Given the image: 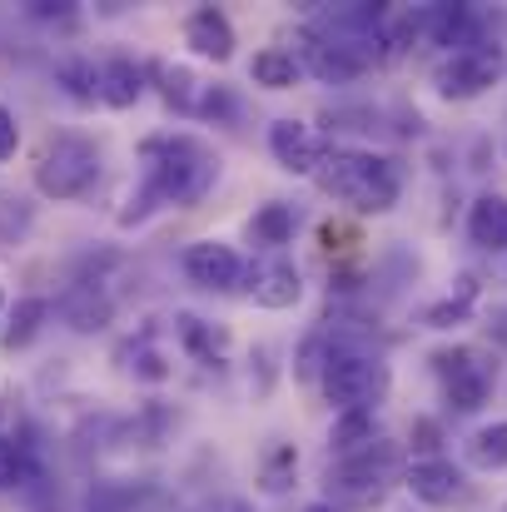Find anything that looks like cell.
<instances>
[{"label": "cell", "mask_w": 507, "mask_h": 512, "mask_svg": "<svg viewBox=\"0 0 507 512\" xmlns=\"http://www.w3.org/2000/svg\"><path fill=\"white\" fill-rule=\"evenodd\" d=\"M463 463L478 468V473H503L507 468V418L478 428V433L463 443Z\"/></svg>", "instance_id": "obj_21"}, {"label": "cell", "mask_w": 507, "mask_h": 512, "mask_svg": "<svg viewBox=\"0 0 507 512\" xmlns=\"http://www.w3.org/2000/svg\"><path fill=\"white\" fill-rule=\"evenodd\" d=\"M329 135H319L304 120H274L269 125V155L279 160L284 174H319V165L329 160Z\"/></svg>", "instance_id": "obj_10"}, {"label": "cell", "mask_w": 507, "mask_h": 512, "mask_svg": "<svg viewBox=\"0 0 507 512\" xmlns=\"http://www.w3.org/2000/svg\"><path fill=\"white\" fill-rule=\"evenodd\" d=\"M294 229H299V209L284 204V199H269V204L249 219L254 244H264L269 254H284V244H294Z\"/></svg>", "instance_id": "obj_18"}, {"label": "cell", "mask_w": 507, "mask_h": 512, "mask_svg": "<svg viewBox=\"0 0 507 512\" xmlns=\"http://www.w3.org/2000/svg\"><path fill=\"white\" fill-rule=\"evenodd\" d=\"M378 438V423H373V413H338L334 418V433H329V448L338 453H353V448H363V443H373Z\"/></svg>", "instance_id": "obj_25"}, {"label": "cell", "mask_w": 507, "mask_h": 512, "mask_svg": "<svg viewBox=\"0 0 507 512\" xmlns=\"http://www.w3.org/2000/svg\"><path fill=\"white\" fill-rule=\"evenodd\" d=\"M0 314H5V294H0Z\"/></svg>", "instance_id": "obj_37"}, {"label": "cell", "mask_w": 507, "mask_h": 512, "mask_svg": "<svg viewBox=\"0 0 507 512\" xmlns=\"http://www.w3.org/2000/svg\"><path fill=\"white\" fill-rule=\"evenodd\" d=\"M204 512H254V508H249L244 498H214V503H209Z\"/></svg>", "instance_id": "obj_34"}, {"label": "cell", "mask_w": 507, "mask_h": 512, "mask_svg": "<svg viewBox=\"0 0 507 512\" xmlns=\"http://www.w3.org/2000/svg\"><path fill=\"white\" fill-rule=\"evenodd\" d=\"M60 314H65V324H70L75 334H100V329L115 319V299L105 294L100 279H75V284L65 289V299H60Z\"/></svg>", "instance_id": "obj_14"}, {"label": "cell", "mask_w": 507, "mask_h": 512, "mask_svg": "<svg viewBox=\"0 0 507 512\" xmlns=\"http://www.w3.org/2000/svg\"><path fill=\"white\" fill-rule=\"evenodd\" d=\"M403 488L423 503V508H448V503H458L463 498V468L458 463H448V458H413L408 468H403Z\"/></svg>", "instance_id": "obj_11"}, {"label": "cell", "mask_w": 507, "mask_h": 512, "mask_svg": "<svg viewBox=\"0 0 507 512\" xmlns=\"http://www.w3.org/2000/svg\"><path fill=\"white\" fill-rule=\"evenodd\" d=\"M179 264H184V279L199 284L204 294H234V289H244V274H249V259L234 244H219V239L189 244Z\"/></svg>", "instance_id": "obj_8"}, {"label": "cell", "mask_w": 507, "mask_h": 512, "mask_svg": "<svg viewBox=\"0 0 507 512\" xmlns=\"http://www.w3.org/2000/svg\"><path fill=\"white\" fill-rule=\"evenodd\" d=\"M488 329H493V339L507 348V309H493V324H488Z\"/></svg>", "instance_id": "obj_35"}, {"label": "cell", "mask_w": 507, "mask_h": 512, "mask_svg": "<svg viewBox=\"0 0 507 512\" xmlns=\"http://www.w3.org/2000/svg\"><path fill=\"white\" fill-rule=\"evenodd\" d=\"M194 115H204V120H229V115H239V100L224 90V85H204V95H199V110Z\"/></svg>", "instance_id": "obj_29"}, {"label": "cell", "mask_w": 507, "mask_h": 512, "mask_svg": "<svg viewBox=\"0 0 507 512\" xmlns=\"http://www.w3.org/2000/svg\"><path fill=\"white\" fill-rule=\"evenodd\" d=\"M428 363H433V373H438L443 398H448L453 413H478L493 398V388H498V363L483 348L453 343V348H438Z\"/></svg>", "instance_id": "obj_5"}, {"label": "cell", "mask_w": 507, "mask_h": 512, "mask_svg": "<svg viewBox=\"0 0 507 512\" xmlns=\"http://www.w3.org/2000/svg\"><path fill=\"white\" fill-rule=\"evenodd\" d=\"M304 512H338V508H334V503H309Z\"/></svg>", "instance_id": "obj_36"}, {"label": "cell", "mask_w": 507, "mask_h": 512, "mask_svg": "<svg viewBox=\"0 0 507 512\" xmlns=\"http://www.w3.org/2000/svg\"><path fill=\"white\" fill-rule=\"evenodd\" d=\"M294 60H299V70L314 75L319 85H353V80L363 75V65H358L353 55H343V50H334V45H324L309 25H299V35H294Z\"/></svg>", "instance_id": "obj_12"}, {"label": "cell", "mask_w": 507, "mask_h": 512, "mask_svg": "<svg viewBox=\"0 0 507 512\" xmlns=\"http://www.w3.org/2000/svg\"><path fill=\"white\" fill-rule=\"evenodd\" d=\"M319 388L334 403V413H373L388 398L393 373H388V363L373 348L343 339V334H329V358H324Z\"/></svg>", "instance_id": "obj_3"}, {"label": "cell", "mask_w": 507, "mask_h": 512, "mask_svg": "<svg viewBox=\"0 0 507 512\" xmlns=\"http://www.w3.org/2000/svg\"><path fill=\"white\" fill-rule=\"evenodd\" d=\"M503 80V50L498 45H478V50H453L438 60L433 70V90L443 100H478Z\"/></svg>", "instance_id": "obj_7"}, {"label": "cell", "mask_w": 507, "mask_h": 512, "mask_svg": "<svg viewBox=\"0 0 507 512\" xmlns=\"http://www.w3.org/2000/svg\"><path fill=\"white\" fill-rule=\"evenodd\" d=\"M140 503V488H125V483H95L90 498H85V512H135Z\"/></svg>", "instance_id": "obj_28"}, {"label": "cell", "mask_w": 507, "mask_h": 512, "mask_svg": "<svg viewBox=\"0 0 507 512\" xmlns=\"http://www.w3.org/2000/svg\"><path fill=\"white\" fill-rule=\"evenodd\" d=\"M55 80H60L65 95L80 100V105H90V100L100 95V65H90V60H60V65H55Z\"/></svg>", "instance_id": "obj_26"}, {"label": "cell", "mask_w": 507, "mask_h": 512, "mask_svg": "<svg viewBox=\"0 0 507 512\" xmlns=\"http://www.w3.org/2000/svg\"><path fill=\"white\" fill-rule=\"evenodd\" d=\"M249 80H254V85H264V90H294V85L304 80V70H299L294 50L269 45V50H259V55L249 60Z\"/></svg>", "instance_id": "obj_20"}, {"label": "cell", "mask_w": 507, "mask_h": 512, "mask_svg": "<svg viewBox=\"0 0 507 512\" xmlns=\"http://www.w3.org/2000/svg\"><path fill=\"white\" fill-rule=\"evenodd\" d=\"M100 179V145L75 135V130H60L40 145L35 155V189L45 199H85Z\"/></svg>", "instance_id": "obj_4"}, {"label": "cell", "mask_w": 507, "mask_h": 512, "mask_svg": "<svg viewBox=\"0 0 507 512\" xmlns=\"http://www.w3.org/2000/svg\"><path fill=\"white\" fill-rule=\"evenodd\" d=\"M393 473H398L393 443L388 438H373V443H363L353 453H338V463L329 468V493H334L338 503H353V508L358 503H378L388 493Z\"/></svg>", "instance_id": "obj_6"}, {"label": "cell", "mask_w": 507, "mask_h": 512, "mask_svg": "<svg viewBox=\"0 0 507 512\" xmlns=\"http://www.w3.org/2000/svg\"><path fill=\"white\" fill-rule=\"evenodd\" d=\"M244 289H249V299L259 309L279 314V309H294L304 299V274H299V264L289 254H259L249 264V274H244Z\"/></svg>", "instance_id": "obj_9"}, {"label": "cell", "mask_w": 507, "mask_h": 512, "mask_svg": "<svg viewBox=\"0 0 507 512\" xmlns=\"http://www.w3.org/2000/svg\"><path fill=\"white\" fill-rule=\"evenodd\" d=\"M184 45L199 55V60H234V20L219 10V5H199L184 15Z\"/></svg>", "instance_id": "obj_13"}, {"label": "cell", "mask_w": 507, "mask_h": 512, "mask_svg": "<svg viewBox=\"0 0 507 512\" xmlns=\"http://www.w3.org/2000/svg\"><path fill=\"white\" fill-rule=\"evenodd\" d=\"M219 184V155L199 135H150L140 145V184L120 224H140L155 209H194Z\"/></svg>", "instance_id": "obj_1"}, {"label": "cell", "mask_w": 507, "mask_h": 512, "mask_svg": "<svg viewBox=\"0 0 507 512\" xmlns=\"http://www.w3.org/2000/svg\"><path fill=\"white\" fill-rule=\"evenodd\" d=\"M25 15H30V20H70L75 5H70V0H55V5H50V0H30Z\"/></svg>", "instance_id": "obj_32"}, {"label": "cell", "mask_w": 507, "mask_h": 512, "mask_svg": "<svg viewBox=\"0 0 507 512\" xmlns=\"http://www.w3.org/2000/svg\"><path fill=\"white\" fill-rule=\"evenodd\" d=\"M150 70L165 80V100L179 110V115H194V110H199V95H194V90H199V80H194L184 65H150Z\"/></svg>", "instance_id": "obj_27"}, {"label": "cell", "mask_w": 507, "mask_h": 512, "mask_svg": "<svg viewBox=\"0 0 507 512\" xmlns=\"http://www.w3.org/2000/svg\"><path fill=\"white\" fill-rule=\"evenodd\" d=\"M294 473H299V453H294V443H274V448L264 453V463H259V483H264V493H289Z\"/></svg>", "instance_id": "obj_24"}, {"label": "cell", "mask_w": 507, "mask_h": 512, "mask_svg": "<svg viewBox=\"0 0 507 512\" xmlns=\"http://www.w3.org/2000/svg\"><path fill=\"white\" fill-rule=\"evenodd\" d=\"M30 478H35V453H30V443H20L15 433H0V493L25 488Z\"/></svg>", "instance_id": "obj_23"}, {"label": "cell", "mask_w": 507, "mask_h": 512, "mask_svg": "<svg viewBox=\"0 0 507 512\" xmlns=\"http://www.w3.org/2000/svg\"><path fill=\"white\" fill-rule=\"evenodd\" d=\"M319 189L353 214H388L403 199V165L378 150H329L319 165Z\"/></svg>", "instance_id": "obj_2"}, {"label": "cell", "mask_w": 507, "mask_h": 512, "mask_svg": "<svg viewBox=\"0 0 507 512\" xmlns=\"http://www.w3.org/2000/svg\"><path fill=\"white\" fill-rule=\"evenodd\" d=\"M473 299H478V284H473V274H463L458 279V294H448V299H438V304L423 309V324L428 329H458L473 314Z\"/></svg>", "instance_id": "obj_22"}, {"label": "cell", "mask_w": 507, "mask_h": 512, "mask_svg": "<svg viewBox=\"0 0 507 512\" xmlns=\"http://www.w3.org/2000/svg\"><path fill=\"white\" fill-rule=\"evenodd\" d=\"M413 438H418L413 448H423L428 458H438V423H433V418H418V423H413Z\"/></svg>", "instance_id": "obj_33"}, {"label": "cell", "mask_w": 507, "mask_h": 512, "mask_svg": "<svg viewBox=\"0 0 507 512\" xmlns=\"http://www.w3.org/2000/svg\"><path fill=\"white\" fill-rule=\"evenodd\" d=\"M130 368H135V378H150V383H160V378H169L165 358H160V353H155L150 343H140V348H135V363H130Z\"/></svg>", "instance_id": "obj_30"}, {"label": "cell", "mask_w": 507, "mask_h": 512, "mask_svg": "<svg viewBox=\"0 0 507 512\" xmlns=\"http://www.w3.org/2000/svg\"><path fill=\"white\" fill-rule=\"evenodd\" d=\"M15 150H20V120L10 105H0V165L15 160Z\"/></svg>", "instance_id": "obj_31"}, {"label": "cell", "mask_w": 507, "mask_h": 512, "mask_svg": "<svg viewBox=\"0 0 507 512\" xmlns=\"http://www.w3.org/2000/svg\"><path fill=\"white\" fill-rule=\"evenodd\" d=\"M45 319H50V299H40V294H25V299H15V309H10V324H5V334H0V348H5V353H20V348H30V343L40 339Z\"/></svg>", "instance_id": "obj_19"}, {"label": "cell", "mask_w": 507, "mask_h": 512, "mask_svg": "<svg viewBox=\"0 0 507 512\" xmlns=\"http://www.w3.org/2000/svg\"><path fill=\"white\" fill-rule=\"evenodd\" d=\"M503 512H507V503H503Z\"/></svg>", "instance_id": "obj_38"}, {"label": "cell", "mask_w": 507, "mask_h": 512, "mask_svg": "<svg viewBox=\"0 0 507 512\" xmlns=\"http://www.w3.org/2000/svg\"><path fill=\"white\" fill-rule=\"evenodd\" d=\"M174 339H179V348H184L189 358H199V363H219L224 348H229V334H224L219 324L199 319V314H174Z\"/></svg>", "instance_id": "obj_17"}, {"label": "cell", "mask_w": 507, "mask_h": 512, "mask_svg": "<svg viewBox=\"0 0 507 512\" xmlns=\"http://www.w3.org/2000/svg\"><path fill=\"white\" fill-rule=\"evenodd\" d=\"M145 95V70L130 60V55H110L100 65V100L110 110H130L135 100Z\"/></svg>", "instance_id": "obj_16"}, {"label": "cell", "mask_w": 507, "mask_h": 512, "mask_svg": "<svg viewBox=\"0 0 507 512\" xmlns=\"http://www.w3.org/2000/svg\"><path fill=\"white\" fill-rule=\"evenodd\" d=\"M468 239L478 249L507 254V194H478L468 209Z\"/></svg>", "instance_id": "obj_15"}]
</instances>
